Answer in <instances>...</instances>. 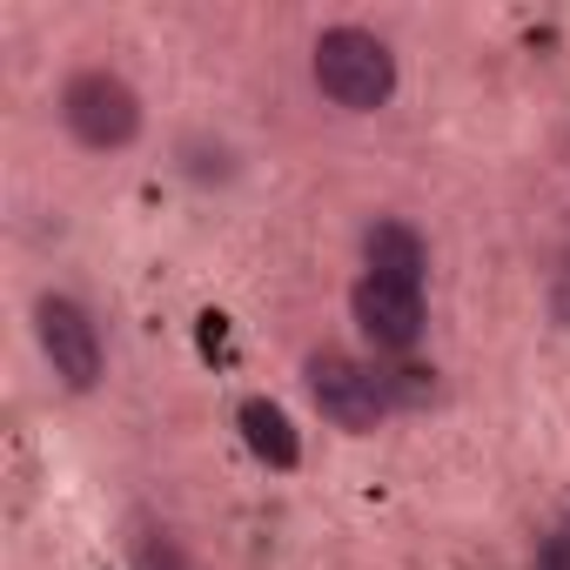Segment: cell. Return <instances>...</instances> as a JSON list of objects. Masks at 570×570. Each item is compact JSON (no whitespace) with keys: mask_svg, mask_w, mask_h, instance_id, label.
<instances>
[{"mask_svg":"<svg viewBox=\"0 0 570 570\" xmlns=\"http://www.w3.org/2000/svg\"><path fill=\"white\" fill-rule=\"evenodd\" d=\"M61 121L81 148L108 155V148H128L141 135V95L115 75V68H81L68 88H61Z\"/></svg>","mask_w":570,"mask_h":570,"instance_id":"7a4b0ae2","label":"cell"},{"mask_svg":"<svg viewBox=\"0 0 570 570\" xmlns=\"http://www.w3.org/2000/svg\"><path fill=\"white\" fill-rule=\"evenodd\" d=\"M550 316H557V330H570V255H563L557 275H550Z\"/></svg>","mask_w":570,"mask_h":570,"instance_id":"9c48e42d","label":"cell"},{"mask_svg":"<svg viewBox=\"0 0 570 570\" xmlns=\"http://www.w3.org/2000/svg\"><path fill=\"white\" fill-rule=\"evenodd\" d=\"M35 336H41L48 370H55L68 390H95V383H101L108 350H101L95 316H88L75 296H41V303H35Z\"/></svg>","mask_w":570,"mask_h":570,"instance_id":"277c9868","label":"cell"},{"mask_svg":"<svg viewBox=\"0 0 570 570\" xmlns=\"http://www.w3.org/2000/svg\"><path fill=\"white\" fill-rule=\"evenodd\" d=\"M363 275H383V282H403V289H423V268H430V248L410 222H376L363 235Z\"/></svg>","mask_w":570,"mask_h":570,"instance_id":"8992f818","label":"cell"},{"mask_svg":"<svg viewBox=\"0 0 570 570\" xmlns=\"http://www.w3.org/2000/svg\"><path fill=\"white\" fill-rule=\"evenodd\" d=\"M309 396H316V410L336 423V430H376L383 416H390V403H396V383L383 376V370H370V363H356V356H343V350H323V356H309Z\"/></svg>","mask_w":570,"mask_h":570,"instance_id":"3957f363","label":"cell"},{"mask_svg":"<svg viewBox=\"0 0 570 570\" xmlns=\"http://www.w3.org/2000/svg\"><path fill=\"white\" fill-rule=\"evenodd\" d=\"M350 309H356V330L376 343V350H416V336H423V289H403V282H383V275H363L356 282V296H350Z\"/></svg>","mask_w":570,"mask_h":570,"instance_id":"5b68a950","label":"cell"},{"mask_svg":"<svg viewBox=\"0 0 570 570\" xmlns=\"http://www.w3.org/2000/svg\"><path fill=\"white\" fill-rule=\"evenodd\" d=\"M242 436H248V450L262 456V463H275V470H289L296 456H303V443H296V430H289V416H282L275 403H242Z\"/></svg>","mask_w":570,"mask_h":570,"instance_id":"52a82bcc","label":"cell"},{"mask_svg":"<svg viewBox=\"0 0 570 570\" xmlns=\"http://www.w3.org/2000/svg\"><path fill=\"white\" fill-rule=\"evenodd\" d=\"M309 75H316L323 101H336L343 115H376L396 95V55L370 28H323Z\"/></svg>","mask_w":570,"mask_h":570,"instance_id":"6da1fadb","label":"cell"},{"mask_svg":"<svg viewBox=\"0 0 570 570\" xmlns=\"http://www.w3.org/2000/svg\"><path fill=\"white\" fill-rule=\"evenodd\" d=\"M135 563H141V570H188L168 530H148V537H141V550H135Z\"/></svg>","mask_w":570,"mask_h":570,"instance_id":"ba28073f","label":"cell"}]
</instances>
